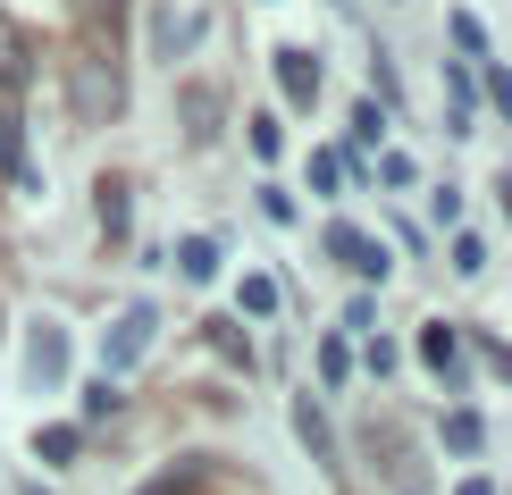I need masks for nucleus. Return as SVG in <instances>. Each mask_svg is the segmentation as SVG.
I'll use <instances>...</instances> for the list:
<instances>
[{"mask_svg": "<svg viewBox=\"0 0 512 495\" xmlns=\"http://www.w3.org/2000/svg\"><path fill=\"white\" fill-rule=\"evenodd\" d=\"M152 328H160V319H152V311H143V303H135V311H126V319H118V328H110V336H101V378H118V370H135V361H143V353H152Z\"/></svg>", "mask_w": 512, "mask_h": 495, "instance_id": "f257e3e1", "label": "nucleus"}, {"mask_svg": "<svg viewBox=\"0 0 512 495\" xmlns=\"http://www.w3.org/2000/svg\"><path fill=\"white\" fill-rule=\"evenodd\" d=\"M328 252H336L353 277H387V269H395L387 244H378V235H361V227H328Z\"/></svg>", "mask_w": 512, "mask_h": 495, "instance_id": "f03ea898", "label": "nucleus"}, {"mask_svg": "<svg viewBox=\"0 0 512 495\" xmlns=\"http://www.w3.org/2000/svg\"><path fill=\"white\" fill-rule=\"evenodd\" d=\"M420 361H429V370L445 378V386H462V328H420Z\"/></svg>", "mask_w": 512, "mask_h": 495, "instance_id": "7ed1b4c3", "label": "nucleus"}, {"mask_svg": "<svg viewBox=\"0 0 512 495\" xmlns=\"http://www.w3.org/2000/svg\"><path fill=\"white\" fill-rule=\"evenodd\" d=\"M0 168H9L26 193H42V168L26 160V126H17V110H0Z\"/></svg>", "mask_w": 512, "mask_h": 495, "instance_id": "20e7f679", "label": "nucleus"}, {"mask_svg": "<svg viewBox=\"0 0 512 495\" xmlns=\"http://www.w3.org/2000/svg\"><path fill=\"white\" fill-rule=\"evenodd\" d=\"M277 84H286L294 110H311V101H319V59L311 51H277Z\"/></svg>", "mask_w": 512, "mask_h": 495, "instance_id": "39448f33", "label": "nucleus"}, {"mask_svg": "<svg viewBox=\"0 0 512 495\" xmlns=\"http://www.w3.org/2000/svg\"><path fill=\"white\" fill-rule=\"evenodd\" d=\"M177 269H185V286H210V277H219V244H210V235H185Z\"/></svg>", "mask_w": 512, "mask_h": 495, "instance_id": "423d86ee", "label": "nucleus"}, {"mask_svg": "<svg viewBox=\"0 0 512 495\" xmlns=\"http://www.w3.org/2000/svg\"><path fill=\"white\" fill-rule=\"evenodd\" d=\"M34 378H42V386L68 378V336H59V328H42V336H34Z\"/></svg>", "mask_w": 512, "mask_h": 495, "instance_id": "0eeeda50", "label": "nucleus"}, {"mask_svg": "<svg viewBox=\"0 0 512 495\" xmlns=\"http://www.w3.org/2000/svg\"><path fill=\"white\" fill-rule=\"evenodd\" d=\"M294 428H303V445H311V454H319V462H328V454H336V445H328V420H319V403H311V395H303V403H294Z\"/></svg>", "mask_w": 512, "mask_h": 495, "instance_id": "6e6552de", "label": "nucleus"}, {"mask_svg": "<svg viewBox=\"0 0 512 495\" xmlns=\"http://www.w3.org/2000/svg\"><path fill=\"white\" fill-rule=\"evenodd\" d=\"M445 445H454V454H479V412H471V403L445 412Z\"/></svg>", "mask_w": 512, "mask_h": 495, "instance_id": "1a4fd4ad", "label": "nucleus"}, {"mask_svg": "<svg viewBox=\"0 0 512 495\" xmlns=\"http://www.w3.org/2000/svg\"><path fill=\"white\" fill-rule=\"evenodd\" d=\"M76 445H84V428H42L34 454H42V462H76Z\"/></svg>", "mask_w": 512, "mask_h": 495, "instance_id": "9d476101", "label": "nucleus"}, {"mask_svg": "<svg viewBox=\"0 0 512 495\" xmlns=\"http://www.w3.org/2000/svg\"><path fill=\"white\" fill-rule=\"evenodd\" d=\"M110 412H118V386L93 378V386H84V420H110Z\"/></svg>", "mask_w": 512, "mask_h": 495, "instance_id": "9b49d317", "label": "nucleus"}, {"mask_svg": "<svg viewBox=\"0 0 512 495\" xmlns=\"http://www.w3.org/2000/svg\"><path fill=\"white\" fill-rule=\"evenodd\" d=\"M454 269H462V277L487 269V244H479V235H454Z\"/></svg>", "mask_w": 512, "mask_h": 495, "instance_id": "f8f14e48", "label": "nucleus"}, {"mask_svg": "<svg viewBox=\"0 0 512 495\" xmlns=\"http://www.w3.org/2000/svg\"><path fill=\"white\" fill-rule=\"evenodd\" d=\"M101 227L126 235V185H101Z\"/></svg>", "mask_w": 512, "mask_h": 495, "instance_id": "ddd939ff", "label": "nucleus"}, {"mask_svg": "<svg viewBox=\"0 0 512 495\" xmlns=\"http://www.w3.org/2000/svg\"><path fill=\"white\" fill-rule=\"evenodd\" d=\"M210 110H219V101H210V84H194V93H185V118H194V135H210Z\"/></svg>", "mask_w": 512, "mask_h": 495, "instance_id": "4468645a", "label": "nucleus"}, {"mask_svg": "<svg viewBox=\"0 0 512 495\" xmlns=\"http://www.w3.org/2000/svg\"><path fill=\"white\" fill-rule=\"evenodd\" d=\"M244 311H277V277H244Z\"/></svg>", "mask_w": 512, "mask_h": 495, "instance_id": "2eb2a0df", "label": "nucleus"}, {"mask_svg": "<svg viewBox=\"0 0 512 495\" xmlns=\"http://www.w3.org/2000/svg\"><path fill=\"white\" fill-rule=\"evenodd\" d=\"M336 177H345V160H336V152H311V185L336 193Z\"/></svg>", "mask_w": 512, "mask_h": 495, "instance_id": "dca6fc26", "label": "nucleus"}, {"mask_svg": "<svg viewBox=\"0 0 512 495\" xmlns=\"http://www.w3.org/2000/svg\"><path fill=\"white\" fill-rule=\"evenodd\" d=\"M345 370H353V361H345V344H319V378H328V386H345Z\"/></svg>", "mask_w": 512, "mask_h": 495, "instance_id": "f3484780", "label": "nucleus"}, {"mask_svg": "<svg viewBox=\"0 0 512 495\" xmlns=\"http://www.w3.org/2000/svg\"><path fill=\"white\" fill-rule=\"evenodd\" d=\"M454 42H462V51H487V34H479V17H471V9H454Z\"/></svg>", "mask_w": 512, "mask_h": 495, "instance_id": "a211bd4d", "label": "nucleus"}, {"mask_svg": "<svg viewBox=\"0 0 512 495\" xmlns=\"http://www.w3.org/2000/svg\"><path fill=\"white\" fill-rule=\"evenodd\" d=\"M277 143H286V135H277V118H252V152L277 160Z\"/></svg>", "mask_w": 512, "mask_h": 495, "instance_id": "6ab92c4d", "label": "nucleus"}, {"mask_svg": "<svg viewBox=\"0 0 512 495\" xmlns=\"http://www.w3.org/2000/svg\"><path fill=\"white\" fill-rule=\"evenodd\" d=\"M487 101H496V110L512 118V76H504V68H487Z\"/></svg>", "mask_w": 512, "mask_h": 495, "instance_id": "aec40b11", "label": "nucleus"}, {"mask_svg": "<svg viewBox=\"0 0 512 495\" xmlns=\"http://www.w3.org/2000/svg\"><path fill=\"white\" fill-rule=\"evenodd\" d=\"M454 495H496V487H487V479H462V487H454Z\"/></svg>", "mask_w": 512, "mask_h": 495, "instance_id": "412c9836", "label": "nucleus"}, {"mask_svg": "<svg viewBox=\"0 0 512 495\" xmlns=\"http://www.w3.org/2000/svg\"><path fill=\"white\" fill-rule=\"evenodd\" d=\"M496 202H504V219H512V177H504V185H496Z\"/></svg>", "mask_w": 512, "mask_h": 495, "instance_id": "4be33fe9", "label": "nucleus"}, {"mask_svg": "<svg viewBox=\"0 0 512 495\" xmlns=\"http://www.w3.org/2000/svg\"><path fill=\"white\" fill-rule=\"evenodd\" d=\"M26 495H42V487H26Z\"/></svg>", "mask_w": 512, "mask_h": 495, "instance_id": "5701e85b", "label": "nucleus"}]
</instances>
